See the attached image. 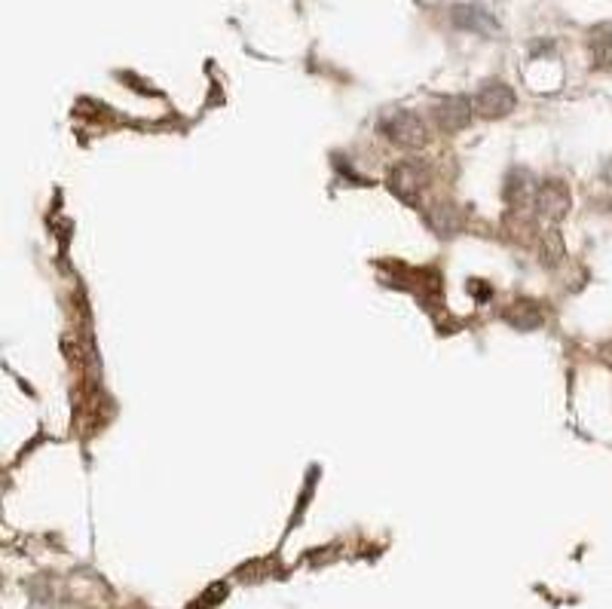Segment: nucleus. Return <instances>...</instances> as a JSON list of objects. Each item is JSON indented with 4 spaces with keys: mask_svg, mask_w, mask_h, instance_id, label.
<instances>
[{
    "mask_svg": "<svg viewBox=\"0 0 612 609\" xmlns=\"http://www.w3.org/2000/svg\"><path fill=\"white\" fill-rule=\"evenodd\" d=\"M478 108H481L484 117H502L505 111L515 108V92L508 86H502V83H490L478 95Z\"/></svg>",
    "mask_w": 612,
    "mask_h": 609,
    "instance_id": "obj_1",
    "label": "nucleus"
},
{
    "mask_svg": "<svg viewBox=\"0 0 612 609\" xmlns=\"http://www.w3.org/2000/svg\"><path fill=\"white\" fill-rule=\"evenodd\" d=\"M453 25L456 28H469V31H499V25H496V19L484 10V7H478V4H463V7H456L453 10Z\"/></svg>",
    "mask_w": 612,
    "mask_h": 609,
    "instance_id": "obj_2",
    "label": "nucleus"
},
{
    "mask_svg": "<svg viewBox=\"0 0 612 609\" xmlns=\"http://www.w3.org/2000/svg\"><path fill=\"white\" fill-rule=\"evenodd\" d=\"M438 117H441V123L447 129H459V126H466V120H469V105H466V101H459V98H447V101H441Z\"/></svg>",
    "mask_w": 612,
    "mask_h": 609,
    "instance_id": "obj_4",
    "label": "nucleus"
},
{
    "mask_svg": "<svg viewBox=\"0 0 612 609\" xmlns=\"http://www.w3.org/2000/svg\"><path fill=\"white\" fill-rule=\"evenodd\" d=\"M386 129H389V135H392L395 141H401V144H420V141H423V126H420V120L411 117V114H398Z\"/></svg>",
    "mask_w": 612,
    "mask_h": 609,
    "instance_id": "obj_3",
    "label": "nucleus"
},
{
    "mask_svg": "<svg viewBox=\"0 0 612 609\" xmlns=\"http://www.w3.org/2000/svg\"><path fill=\"white\" fill-rule=\"evenodd\" d=\"M594 59H597L600 68L612 71V31L609 28L594 34Z\"/></svg>",
    "mask_w": 612,
    "mask_h": 609,
    "instance_id": "obj_5",
    "label": "nucleus"
}]
</instances>
